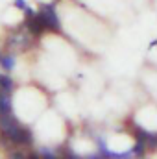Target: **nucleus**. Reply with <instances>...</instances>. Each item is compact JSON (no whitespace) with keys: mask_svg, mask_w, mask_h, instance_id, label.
Here are the masks:
<instances>
[{"mask_svg":"<svg viewBox=\"0 0 157 159\" xmlns=\"http://www.w3.org/2000/svg\"><path fill=\"white\" fill-rule=\"evenodd\" d=\"M155 44H157V39H155V41H152V43H150V48H154Z\"/></svg>","mask_w":157,"mask_h":159,"instance_id":"nucleus-14","label":"nucleus"},{"mask_svg":"<svg viewBox=\"0 0 157 159\" xmlns=\"http://www.w3.org/2000/svg\"><path fill=\"white\" fill-rule=\"evenodd\" d=\"M17 146H24V148H30L32 144H34V135H32V131L28 129V128H20V131H19V137H17Z\"/></svg>","mask_w":157,"mask_h":159,"instance_id":"nucleus-6","label":"nucleus"},{"mask_svg":"<svg viewBox=\"0 0 157 159\" xmlns=\"http://www.w3.org/2000/svg\"><path fill=\"white\" fill-rule=\"evenodd\" d=\"M0 65H2V69H4L6 72H9V70L15 67V56H13V54H6V56H2Z\"/></svg>","mask_w":157,"mask_h":159,"instance_id":"nucleus-7","label":"nucleus"},{"mask_svg":"<svg viewBox=\"0 0 157 159\" xmlns=\"http://www.w3.org/2000/svg\"><path fill=\"white\" fill-rule=\"evenodd\" d=\"M28 43H30V39H28L26 35H22L20 30H17V32H13V34L7 37L6 46H9V48H26Z\"/></svg>","mask_w":157,"mask_h":159,"instance_id":"nucleus-4","label":"nucleus"},{"mask_svg":"<svg viewBox=\"0 0 157 159\" xmlns=\"http://www.w3.org/2000/svg\"><path fill=\"white\" fill-rule=\"evenodd\" d=\"M22 11H24V15H26V19H30V17H34V15H35V11H34V7H30V6H26V7H24Z\"/></svg>","mask_w":157,"mask_h":159,"instance_id":"nucleus-13","label":"nucleus"},{"mask_svg":"<svg viewBox=\"0 0 157 159\" xmlns=\"http://www.w3.org/2000/svg\"><path fill=\"white\" fill-rule=\"evenodd\" d=\"M146 148H148L146 141H137V143H135V146H133L131 150H133V156L142 157V156H144V152H146Z\"/></svg>","mask_w":157,"mask_h":159,"instance_id":"nucleus-8","label":"nucleus"},{"mask_svg":"<svg viewBox=\"0 0 157 159\" xmlns=\"http://www.w3.org/2000/svg\"><path fill=\"white\" fill-rule=\"evenodd\" d=\"M0 59H2V56H0Z\"/></svg>","mask_w":157,"mask_h":159,"instance_id":"nucleus-15","label":"nucleus"},{"mask_svg":"<svg viewBox=\"0 0 157 159\" xmlns=\"http://www.w3.org/2000/svg\"><path fill=\"white\" fill-rule=\"evenodd\" d=\"M24 26L30 30V34L32 35H41L46 28H44V22H43V19H41L39 13H35L34 17H30V19H26L24 20Z\"/></svg>","mask_w":157,"mask_h":159,"instance_id":"nucleus-3","label":"nucleus"},{"mask_svg":"<svg viewBox=\"0 0 157 159\" xmlns=\"http://www.w3.org/2000/svg\"><path fill=\"white\" fill-rule=\"evenodd\" d=\"M44 22V28L50 30V32H61V22H59V17L56 13V6L54 2L50 4H41V9L37 11Z\"/></svg>","mask_w":157,"mask_h":159,"instance_id":"nucleus-1","label":"nucleus"},{"mask_svg":"<svg viewBox=\"0 0 157 159\" xmlns=\"http://www.w3.org/2000/svg\"><path fill=\"white\" fill-rule=\"evenodd\" d=\"M20 128H22L20 122L13 117V113H11V115H6V117H0V133L7 135L13 143L17 141ZM15 144H17V143H15Z\"/></svg>","mask_w":157,"mask_h":159,"instance_id":"nucleus-2","label":"nucleus"},{"mask_svg":"<svg viewBox=\"0 0 157 159\" xmlns=\"http://www.w3.org/2000/svg\"><path fill=\"white\" fill-rule=\"evenodd\" d=\"M39 156H43V157H46V159H54L56 157V152L54 150H48V148H43L39 152Z\"/></svg>","mask_w":157,"mask_h":159,"instance_id":"nucleus-11","label":"nucleus"},{"mask_svg":"<svg viewBox=\"0 0 157 159\" xmlns=\"http://www.w3.org/2000/svg\"><path fill=\"white\" fill-rule=\"evenodd\" d=\"M146 144H148V148H152V150H157V133H150V137H148Z\"/></svg>","mask_w":157,"mask_h":159,"instance_id":"nucleus-10","label":"nucleus"},{"mask_svg":"<svg viewBox=\"0 0 157 159\" xmlns=\"http://www.w3.org/2000/svg\"><path fill=\"white\" fill-rule=\"evenodd\" d=\"M13 6H15L17 9H24L28 4H26V0H13Z\"/></svg>","mask_w":157,"mask_h":159,"instance_id":"nucleus-12","label":"nucleus"},{"mask_svg":"<svg viewBox=\"0 0 157 159\" xmlns=\"http://www.w3.org/2000/svg\"><path fill=\"white\" fill-rule=\"evenodd\" d=\"M0 87L6 89V91H13L15 83H13V80L9 78L7 74H0Z\"/></svg>","mask_w":157,"mask_h":159,"instance_id":"nucleus-9","label":"nucleus"},{"mask_svg":"<svg viewBox=\"0 0 157 159\" xmlns=\"http://www.w3.org/2000/svg\"><path fill=\"white\" fill-rule=\"evenodd\" d=\"M13 107H11V91H6L0 87V117L11 115Z\"/></svg>","mask_w":157,"mask_h":159,"instance_id":"nucleus-5","label":"nucleus"}]
</instances>
